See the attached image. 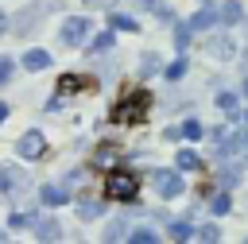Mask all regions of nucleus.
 I'll return each mask as SVG.
<instances>
[{
  "label": "nucleus",
  "mask_w": 248,
  "mask_h": 244,
  "mask_svg": "<svg viewBox=\"0 0 248 244\" xmlns=\"http://www.w3.org/2000/svg\"><path fill=\"white\" fill-rule=\"evenodd\" d=\"M147 105H151V93L147 89H128L116 105H112V124H120V128H136V124H143L147 120Z\"/></svg>",
  "instance_id": "1"
},
{
  "label": "nucleus",
  "mask_w": 248,
  "mask_h": 244,
  "mask_svg": "<svg viewBox=\"0 0 248 244\" xmlns=\"http://www.w3.org/2000/svg\"><path fill=\"white\" fill-rule=\"evenodd\" d=\"M105 198H112V201H124V205H132L136 198H140V174L136 170H112L108 178H105Z\"/></svg>",
  "instance_id": "2"
},
{
  "label": "nucleus",
  "mask_w": 248,
  "mask_h": 244,
  "mask_svg": "<svg viewBox=\"0 0 248 244\" xmlns=\"http://www.w3.org/2000/svg\"><path fill=\"white\" fill-rule=\"evenodd\" d=\"M16 151H19V159H43V155H46V136L31 128V132H23V136H19Z\"/></svg>",
  "instance_id": "3"
},
{
  "label": "nucleus",
  "mask_w": 248,
  "mask_h": 244,
  "mask_svg": "<svg viewBox=\"0 0 248 244\" xmlns=\"http://www.w3.org/2000/svg\"><path fill=\"white\" fill-rule=\"evenodd\" d=\"M89 39V19L85 15H70L66 23H62V43L66 46H81Z\"/></svg>",
  "instance_id": "4"
},
{
  "label": "nucleus",
  "mask_w": 248,
  "mask_h": 244,
  "mask_svg": "<svg viewBox=\"0 0 248 244\" xmlns=\"http://www.w3.org/2000/svg\"><path fill=\"white\" fill-rule=\"evenodd\" d=\"M151 182H155V190H159V198H178V194L186 190V182H182V174H174V170H155V174H151Z\"/></svg>",
  "instance_id": "5"
},
{
  "label": "nucleus",
  "mask_w": 248,
  "mask_h": 244,
  "mask_svg": "<svg viewBox=\"0 0 248 244\" xmlns=\"http://www.w3.org/2000/svg\"><path fill=\"white\" fill-rule=\"evenodd\" d=\"M43 15H46V8H43V4H27V8L16 15V35H31V31L43 23Z\"/></svg>",
  "instance_id": "6"
},
{
  "label": "nucleus",
  "mask_w": 248,
  "mask_h": 244,
  "mask_svg": "<svg viewBox=\"0 0 248 244\" xmlns=\"http://www.w3.org/2000/svg\"><path fill=\"white\" fill-rule=\"evenodd\" d=\"M85 85H89L85 77H78V74H62V77H58V85H54V101H50V108H58L70 93H81Z\"/></svg>",
  "instance_id": "7"
},
{
  "label": "nucleus",
  "mask_w": 248,
  "mask_h": 244,
  "mask_svg": "<svg viewBox=\"0 0 248 244\" xmlns=\"http://www.w3.org/2000/svg\"><path fill=\"white\" fill-rule=\"evenodd\" d=\"M27 186V174L19 167H0V198H12Z\"/></svg>",
  "instance_id": "8"
},
{
  "label": "nucleus",
  "mask_w": 248,
  "mask_h": 244,
  "mask_svg": "<svg viewBox=\"0 0 248 244\" xmlns=\"http://www.w3.org/2000/svg\"><path fill=\"white\" fill-rule=\"evenodd\" d=\"M105 213V198H78V221H97Z\"/></svg>",
  "instance_id": "9"
},
{
  "label": "nucleus",
  "mask_w": 248,
  "mask_h": 244,
  "mask_svg": "<svg viewBox=\"0 0 248 244\" xmlns=\"http://www.w3.org/2000/svg\"><path fill=\"white\" fill-rule=\"evenodd\" d=\"M240 19H244V8H240V0H225V4L217 8V23L232 27V23H240Z\"/></svg>",
  "instance_id": "10"
},
{
  "label": "nucleus",
  "mask_w": 248,
  "mask_h": 244,
  "mask_svg": "<svg viewBox=\"0 0 248 244\" xmlns=\"http://www.w3.org/2000/svg\"><path fill=\"white\" fill-rule=\"evenodd\" d=\"M31 225H35V236H39V240H58V236H62V225H58L54 217H35Z\"/></svg>",
  "instance_id": "11"
},
{
  "label": "nucleus",
  "mask_w": 248,
  "mask_h": 244,
  "mask_svg": "<svg viewBox=\"0 0 248 244\" xmlns=\"http://www.w3.org/2000/svg\"><path fill=\"white\" fill-rule=\"evenodd\" d=\"M202 46H205V50H209L213 58H232V54H236V46H232V43H229L225 35H213V39H205Z\"/></svg>",
  "instance_id": "12"
},
{
  "label": "nucleus",
  "mask_w": 248,
  "mask_h": 244,
  "mask_svg": "<svg viewBox=\"0 0 248 244\" xmlns=\"http://www.w3.org/2000/svg\"><path fill=\"white\" fill-rule=\"evenodd\" d=\"M39 201H43V205H66V201H70V194H66V186L46 182V186L39 190Z\"/></svg>",
  "instance_id": "13"
},
{
  "label": "nucleus",
  "mask_w": 248,
  "mask_h": 244,
  "mask_svg": "<svg viewBox=\"0 0 248 244\" xmlns=\"http://www.w3.org/2000/svg\"><path fill=\"white\" fill-rule=\"evenodd\" d=\"M213 23H217V12H213L209 4H202V12L190 19V31H205V27H213Z\"/></svg>",
  "instance_id": "14"
},
{
  "label": "nucleus",
  "mask_w": 248,
  "mask_h": 244,
  "mask_svg": "<svg viewBox=\"0 0 248 244\" xmlns=\"http://www.w3.org/2000/svg\"><path fill=\"white\" fill-rule=\"evenodd\" d=\"M174 167H178V170H202L205 163L198 159V151H190V147H186V151H178V155H174Z\"/></svg>",
  "instance_id": "15"
},
{
  "label": "nucleus",
  "mask_w": 248,
  "mask_h": 244,
  "mask_svg": "<svg viewBox=\"0 0 248 244\" xmlns=\"http://www.w3.org/2000/svg\"><path fill=\"white\" fill-rule=\"evenodd\" d=\"M23 66H27V70H46V66H50V54H46V50H27V54H23Z\"/></svg>",
  "instance_id": "16"
},
{
  "label": "nucleus",
  "mask_w": 248,
  "mask_h": 244,
  "mask_svg": "<svg viewBox=\"0 0 248 244\" xmlns=\"http://www.w3.org/2000/svg\"><path fill=\"white\" fill-rule=\"evenodd\" d=\"M108 27H116V31H140V23L132 15H120V12H108Z\"/></svg>",
  "instance_id": "17"
},
{
  "label": "nucleus",
  "mask_w": 248,
  "mask_h": 244,
  "mask_svg": "<svg viewBox=\"0 0 248 244\" xmlns=\"http://www.w3.org/2000/svg\"><path fill=\"white\" fill-rule=\"evenodd\" d=\"M124 229H128V217H116V221L105 229V240H108V244H112V240H124V236H128Z\"/></svg>",
  "instance_id": "18"
},
{
  "label": "nucleus",
  "mask_w": 248,
  "mask_h": 244,
  "mask_svg": "<svg viewBox=\"0 0 248 244\" xmlns=\"http://www.w3.org/2000/svg\"><path fill=\"white\" fill-rule=\"evenodd\" d=\"M190 46V23H174V50Z\"/></svg>",
  "instance_id": "19"
},
{
  "label": "nucleus",
  "mask_w": 248,
  "mask_h": 244,
  "mask_svg": "<svg viewBox=\"0 0 248 244\" xmlns=\"http://www.w3.org/2000/svg\"><path fill=\"white\" fill-rule=\"evenodd\" d=\"M163 77H170V81H178V77H186V58L178 54V58H174V62H170V66L163 70Z\"/></svg>",
  "instance_id": "20"
},
{
  "label": "nucleus",
  "mask_w": 248,
  "mask_h": 244,
  "mask_svg": "<svg viewBox=\"0 0 248 244\" xmlns=\"http://www.w3.org/2000/svg\"><path fill=\"white\" fill-rule=\"evenodd\" d=\"M190 236H194V225L190 221H174L170 225V240H190Z\"/></svg>",
  "instance_id": "21"
},
{
  "label": "nucleus",
  "mask_w": 248,
  "mask_h": 244,
  "mask_svg": "<svg viewBox=\"0 0 248 244\" xmlns=\"http://www.w3.org/2000/svg\"><path fill=\"white\" fill-rule=\"evenodd\" d=\"M178 139H202V124H198V120H186V124L178 128Z\"/></svg>",
  "instance_id": "22"
},
{
  "label": "nucleus",
  "mask_w": 248,
  "mask_h": 244,
  "mask_svg": "<svg viewBox=\"0 0 248 244\" xmlns=\"http://www.w3.org/2000/svg\"><path fill=\"white\" fill-rule=\"evenodd\" d=\"M217 108H225V112H236V93L221 89V93H217Z\"/></svg>",
  "instance_id": "23"
},
{
  "label": "nucleus",
  "mask_w": 248,
  "mask_h": 244,
  "mask_svg": "<svg viewBox=\"0 0 248 244\" xmlns=\"http://www.w3.org/2000/svg\"><path fill=\"white\" fill-rule=\"evenodd\" d=\"M217 236H221V232H217V225H205V229H194V236H190V240H209V244H213Z\"/></svg>",
  "instance_id": "24"
},
{
  "label": "nucleus",
  "mask_w": 248,
  "mask_h": 244,
  "mask_svg": "<svg viewBox=\"0 0 248 244\" xmlns=\"http://www.w3.org/2000/svg\"><path fill=\"white\" fill-rule=\"evenodd\" d=\"M112 43H116V39H112V27H108V31H105V35H97V39H93L89 46H93V50H108Z\"/></svg>",
  "instance_id": "25"
},
{
  "label": "nucleus",
  "mask_w": 248,
  "mask_h": 244,
  "mask_svg": "<svg viewBox=\"0 0 248 244\" xmlns=\"http://www.w3.org/2000/svg\"><path fill=\"white\" fill-rule=\"evenodd\" d=\"M128 240H132V244H151V240H155V232H147V229H136V232H128Z\"/></svg>",
  "instance_id": "26"
},
{
  "label": "nucleus",
  "mask_w": 248,
  "mask_h": 244,
  "mask_svg": "<svg viewBox=\"0 0 248 244\" xmlns=\"http://www.w3.org/2000/svg\"><path fill=\"white\" fill-rule=\"evenodd\" d=\"M12 70H16V62H12V58H0V85L12 81Z\"/></svg>",
  "instance_id": "27"
},
{
  "label": "nucleus",
  "mask_w": 248,
  "mask_h": 244,
  "mask_svg": "<svg viewBox=\"0 0 248 244\" xmlns=\"http://www.w3.org/2000/svg\"><path fill=\"white\" fill-rule=\"evenodd\" d=\"M229 209H232L229 194H217V198H213V213H229Z\"/></svg>",
  "instance_id": "28"
},
{
  "label": "nucleus",
  "mask_w": 248,
  "mask_h": 244,
  "mask_svg": "<svg viewBox=\"0 0 248 244\" xmlns=\"http://www.w3.org/2000/svg\"><path fill=\"white\" fill-rule=\"evenodd\" d=\"M140 70H143V74L159 70V58H155V54H143V58H140Z\"/></svg>",
  "instance_id": "29"
},
{
  "label": "nucleus",
  "mask_w": 248,
  "mask_h": 244,
  "mask_svg": "<svg viewBox=\"0 0 248 244\" xmlns=\"http://www.w3.org/2000/svg\"><path fill=\"white\" fill-rule=\"evenodd\" d=\"M31 221H35L31 213H12V221H8V225H12V229H23V225H31Z\"/></svg>",
  "instance_id": "30"
},
{
  "label": "nucleus",
  "mask_w": 248,
  "mask_h": 244,
  "mask_svg": "<svg viewBox=\"0 0 248 244\" xmlns=\"http://www.w3.org/2000/svg\"><path fill=\"white\" fill-rule=\"evenodd\" d=\"M108 159H112V163H116V151H112V147H101V151H97V159H93V163H108Z\"/></svg>",
  "instance_id": "31"
},
{
  "label": "nucleus",
  "mask_w": 248,
  "mask_h": 244,
  "mask_svg": "<svg viewBox=\"0 0 248 244\" xmlns=\"http://www.w3.org/2000/svg\"><path fill=\"white\" fill-rule=\"evenodd\" d=\"M136 4H140V12H155L163 0H136Z\"/></svg>",
  "instance_id": "32"
},
{
  "label": "nucleus",
  "mask_w": 248,
  "mask_h": 244,
  "mask_svg": "<svg viewBox=\"0 0 248 244\" xmlns=\"http://www.w3.org/2000/svg\"><path fill=\"white\" fill-rule=\"evenodd\" d=\"M81 4H89V8H112L116 0H81Z\"/></svg>",
  "instance_id": "33"
},
{
  "label": "nucleus",
  "mask_w": 248,
  "mask_h": 244,
  "mask_svg": "<svg viewBox=\"0 0 248 244\" xmlns=\"http://www.w3.org/2000/svg\"><path fill=\"white\" fill-rule=\"evenodd\" d=\"M8 31V15H4V8H0V35Z\"/></svg>",
  "instance_id": "34"
},
{
  "label": "nucleus",
  "mask_w": 248,
  "mask_h": 244,
  "mask_svg": "<svg viewBox=\"0 0 248 244\" xmlns=\"http://www.w3.org/2000/svg\"><path fill=\"white\" fill-rule=\"evenodd\" d=\"M4 120H8V105H0V124H4Z\"/></svg>",
  "instance_id": "35"
},
{
  "label": "nucleus",
  "mask_w": 248,
  "mask_h": 244,
  "mask_svg": "<svg viewBox=\"0 0 248 244\" xmlns=\"http://www.w3.org/2000/svg\"><path fill=\"white\" fill-rule=\"evenodd\" d=\"M202 4H213V0H202Z\"/></svg>",
  "instance_id": "36"
},
{
  "label": "nucleus",
  "mask_w": 248,
  "mask_h": 244,
  "mask_svg": "<svg viewBox=\"0 0 248 244\" xmlns=\"http://www.w3.org/2000/svg\"><path fill=\"white\" fill-rule=\"evenodd\" d=\"M244 93H248V81H244Z\"/></svg>",
  "instance_id": "37"
}]
</instances>
